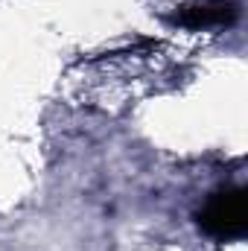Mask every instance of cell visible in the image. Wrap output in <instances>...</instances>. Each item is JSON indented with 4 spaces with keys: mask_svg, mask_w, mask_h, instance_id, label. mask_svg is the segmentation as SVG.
I'll list each match as a JSON object with an SVG mask.
<instances>
[{
    "mask_svg": "<svg viewBox=\"0 0 248 251\" xmlns=\"http://www.w3.org/2000/svg\"><path fill=\"white\" fill-rule=\"evenodd\" d=\"M237 15H240L237 0H201V3L184 6L175 21L184 24V26L198 29V26H210V24H231Z\"/></svg>",
    "mask_w": 248,
    "mask_h": 251,
    "instance_id": "7a4b0ae2",
    "label": "cell"
},
{
    "mask_svg": "<svg viewBox=\"0 0 248 251\" xmlns=\"http://www.w3.org/2000/svg\"><path fill=\"white\" fill-rule=\"evenodd\" d=\"M198 225L219 240H237L248 228V210H246V193L240 187L216 193L198 213Z\"/></svg>",
    "mask_w": 248,
    "mask_h": 251,
    "instance_id": "6da1fadb",
    "label": "cell"
}]
</instances>
